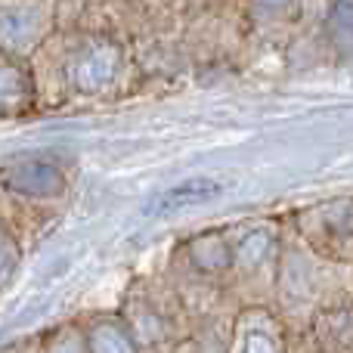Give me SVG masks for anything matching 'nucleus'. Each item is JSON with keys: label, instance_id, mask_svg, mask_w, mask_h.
<instances>
[{"label": "nucleus", "instance_id": "0eeeda50", "mask_svg": "<svg viewBox=\"0 0 353 353\" xmlns=\"http://www.w3.org/2000/svg\"><path fill=\"white\" fill-rule=\"evenodd\" d=\"M87 347L93 353H130L137 347V341L128 335L121 323H112V319H103L90 329L87 335Z\"/></svg>", "mask_w": 353, "mask_h": 353}, {"label": "nucleus", "instance_id": "423d86ee", "mask_svg": "<svg viewBox=\"0 0 353 353\" xmlns=\"http://www.w3.org/2000/svg\"><path fill=\"white\" fill-rule=\"evenodd\" d=\"M189 257H192V263L199 270H208V273H214V270H223L230 267L232 261V245L226 242L223 236H199L192 239V245H189Z\"/></svg>", "mask_w": 353, "mask_h": 353}, {"label": "nucleus", "instance_id": "f03ea898", "mask_svg": "<svg viewBox=\"0 0 353 353\" xmlns=\"http://www.w3.org/2000/svg\"><path fill=\"white\" fill-rule=\"evenodd\" d=\"M226 192V186L220 180H208V176H192V180L174 183V186L161 189L155 199L146 201V214H176V211H189V208L208 205L217 201Z\"/></svg>", "mask_w": 353, "mask_h": 353}, {"label": "nucleus", "instance_id": "9d476101", "mask_svg": "<svg viewBox=\"0 0 353 353\" xmlns=\"http://www.w3.org/2000/svg\"><path fill=\"white\" fill-rule=\"evenodd\" d=\"M329 25H332V34L341 41L344 53H347V43H350V0H338V3L332 6Z\"/></svg>", "mask_w": 353, "mask_h": 353}, {"label": "nucleus", "instance_id": "1a4fd4ad", "mask_svg": "<svg viewBox=\"0 0 353 353\" xmlns=\"http://www.w3.org/2000/svg\"><path fill=\"white\" fill-rule=\"evenodd\" d=\"M16 263H19V245H16V239L10 236V230L0 223V285L12 276Z\"/></svg>", "mask_w": 353, "mask_h": 353}, {"label": "nucleus", "instance_id": "6e6552de", "mask_svg": "<svg viewBox=\"0 0 353 353\" xmlns=\"http://www.w3.org/2000/svg\"><path fill=\"white\" fill-rule=\"evenodd\" d=\"M270 251V236L267 232H251L239 242V248L232 251V261H239L242 267H257Z\"/></svg>", "mask_w": 353, "mask_h": 353}, {"label": "nucleus", "instance_id": "7ed1b4c3", "mask_svg": "<svg viewBox=\"0 0 353 353\" xmlns=\"http://www.w3.org/2000/svg\"><path fill=\"white\" fill-rule=\"evenodd\" d=\"M118 68H121V53L115 43L93 41L74 65V84L81 93H99L115 81Z\"/></svg>", "mask_w": 353, "mask_h": 353}, {"label": "nucleus", "instance_id": "20e7f679", "mask_svg": "<svg viewBox=\"0 0 353 353\" xmlns=\"http://www.w3.org/2000/svg\"><path fill=\"white\" fill-rule=\"evenodd\" d=\"M37 37V12L34 10H3L0 12V43L10 50L28 47Z\"/></svg>", "mask_w": 353, "mask_h": 353}, {"label": "nucleus", "instance_id": "39448f33", "mask_svg": "<svg viewBox=\"0 0 353 353\" xmlns=\"http://www.w3.org/2000/svg\"><path fill=\"white\" fill-rule=\"evenodd\" d=\"M31 103V81L19 65L0 62V112H25Z\"/></svg>", "mask_w": 353, "mask_h": 353}, {"label": "nucleus", "instance_id": "f257e3e1", "mask_svg": "<svg viewBox=\"0 0 353 353\" xmlns=\"http://www.w3.org/2000/svg\"><path fill=\"white\" fill-rule=\"evenodd\" d=\"M3 186L19 195H28V199H53V195L62 192L65 176L50 161L25 159V161H12L10 168H3Z\"/></svg>", "mask_w": 353, "mask_h": 353}, {"label": "nucleus", "instance_id": "9b49d317", "mask_svg": "<svg viewBox=\"0 0 353 353\" xmlns=\"http://www.w3.org/2000/svg\"><path fill=\"white\" fill-rule=\"evenodd\" d=\"M254 6L261 12H282L292 6V0H254Z\"/></svg>", "mask_w": 353, "mask_h": 353}]
</instances>
